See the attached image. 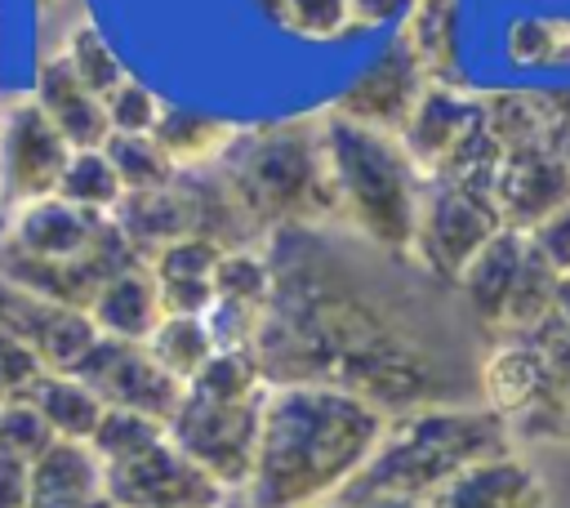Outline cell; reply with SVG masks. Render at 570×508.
I'll list each match as a JSON object with an SVG mask.
<instances>
[{
    "mask_svg": "<svg viewBox=\"0 0 570 508\" xmlns=\"http://www.w3.org/2000/svg\"><path fill=\"white\" fill-rule=\"evenodd\" d=\"M272 299L254 356L272 388L330 383L387 419L481 397V361H463L450 325L405 285L361 267L321 227L267 236Z\"/></svg>",
    "mask_w": 570,
    "mask_h": 508,
    "instance_id": "1",
    "label": "cell"
},
{
    "mask_svg": "<svg viewBox=\"0 0 570 508\" xmlns=\"http://www.w3.org/2000/svg\"><path fill=\"white\" fill-rule=\"evenodd\" d=\"M387 414L330 383L267 388L249 508H330L370 463Z\"/></svg>",
    "mask_w": 570,
    "mask_h": 508,
    "instance_id": "2",
    "label": "cell"
},
{
    "mask_svg": "<svg viewBox=\"0 0 570 508\" xmlns=\"http://www.w3.org/2000/svg\"><path fill=\"white\" fill-rule=\"evenodd\" d=\"M517 437L503 414H494L481 401L468 406H428L414 414H401L387 423L379 450L356 472V481L338 499L361 495H405V499H436L459 472L512 455ZM334 499V504H338Z\"/></svg>",
    "mask_w": 570,
    "mask_h": 508,
    "instance_id": "3",
    "label": "cell"
},
{
    "mask_svg": "<svg viewBox=\"0 0 570 508\" xmlns=\"http://www.w3.org/2000/svg\"><path fill=\"white\" fill-rule=\"evenodd\" d=\"M263 236L285 227L338 223V192L325 152L321 120H285L263 129H240L227 156L214 165Z\"/></svg>",
    "mask_w": 570,
    "mask_h": 508,
    "instance_id": "4",
    "label": "cell"
},
{
    "mask_svg": "<svg viewBox=\"0 0 570 508\" xmlns=\"http://www.w3.org/2000/svg\"><path fill=\"white\" fill-rule=\"evenodd\" d=\"M325 152L338 192V223L370 250L410 258L428 174L414 165L405 143L396 134L325 116Z\"/></svg>",
    "mask_w": 570,
    "mask_h": 508,
    "instance_id": "5",
    "label": "cell"
},
{
    "mask_svg": "<svg viewBox=\"0 0 570 508\" xmlns=\"http://www.w3.org/2000/svg\"><path fill=\"white\" fill-rule=\"evenodd\" d=\"M263 397H205L183 392L178 414L169 419V441L200 463L227 495H245L258 459V432H263Z\"/></svg>",
    "mask_w": 570,
    "mask_h": 508,
    "instance_id": "6",
    "label": "cell"
},
{
    "mask_svg": "<svg viewBox=\"0 0 570 508\" xmlns=\"http://www.w3.org/2000/svg\"><path fill=\"white\" fill-rule=\"evenodd\" d=\"M503 232V218L494 209V196H481L472 187H459L450 178H428L423 183V205H419V227H414V250L410 263L445 285L459 290L463 272L472 258Z\"/></svg>",
    "mask_w": 570,
    "mask_h": 508,
    "instance_id": "7",
    "label": "cell"
},
{
    "mask_svg": "<svg viewBox=\"0 0 570 508\" xmlns=\"http://www.w3.org/2000/svg\"><path fill=\"white\" fill-rule=\"evenodd\" d=\"M76 147L58 134V125L40 111L36 98H18L0 116V192L13 209L58 196V183L71 165Z\"/></svg>",
    "mask_w": 570,
    "mask_h": 508,
    "instance_id": "8",
    "label": "cell"
},
{
    "mask_svg": "<svg viewBox=\"0 0 570 508\" xmlns=\"http://www.w3.org/2000/svg\"><path fill=\"white\" fill-rule=\"evenodd\" d=\"M71 374L80 383H89L107 410H134V414H147L160 423H169L178 414L183 392H187L147 352V343H125V339H107V334H98V343Z\"/></svg>",
    "mask_w": 570,
    "mask_h": 508,
    "instance_id": "9",
    "label": "cell"
},
{
    "mask_svg": "<svg viewBox=\"0 0 570 508\" xmlns=\"http://www.w3.org/2000/svg\"><path fill=\"white\" fill-rule=\"evenodd\" d=\"M428 85H432L428 71L410 53V45L396 36L347 80V89L334 98L330 116L401 138V129L410 125V116H414L419 98L428 94Z\"/></svg>",
    "mask_w": 570,
    "mask_h": 508,
    "instance_id": "10",
    "label": "cell"
},
{
    "mask_svg": "<svg viewBox=\"0 0 570 508\" xmlns=\"http://www.w3.org/2000/svg\"><path fill=\"white\" fill-rule=\"evenodd\" d=\"M107 495L116 508H218L227 499V490L169 437L147 455L107 468Z\"/></svg>",
    "mask_w": 570,
    "mask_h": 508,
    "instance_id": "11",
    "label": "cell"
},
{
    "mask_svg": "<svg viewBox=\"0 0 570 508\" xmlns=\"http://www.w3.org/2000/svg\"><path fill=\"white\" fill-rule=\"evenodd\" d=\"M0 330L18 334L27 348H36L45 370H62V374H71L98 343V325L89 312L49 303L4 276H0Z\"/></svg>",
    "mask_w": 570,
    "mask_h": 508,
    "instance_id": "12",
    "label": "cell"
},
{
    "mask_svg": "<svg viewBox=\"0 0 570 508\" xmlns=\"http://www.w3.org/2000/svg\"><path fill=\"white\" fill-rule=\"evenodd\" d=\"M570 205V165L552 143L517 147L503 156L499 183H494V209L508 232H534L552 214Z\"/></svg>",
    "mask_w": 570,
    "mask_h": 508,
    "instance_id": "13",
    "label": "cell"
},
{
    "mask_svg": "<svg viewBox=\"0 0 570 508\" xmlns=\"http://www.w3.org/2000/svg\"><path fill=\"white\" fill-rule=\"evenodd\" d=\"M525 258H530V236L503 227V232L472 258V267H468L463 281H459L463 312H468V321L476 325V334H481L485 343L499 339L503 325H508V307H512V299H517Z\"/></svg>",
    "mask_w": 570,
    "mask_h": 508,
    "instance_id": "14",
    "label": "cell"
},
{
    "mask_svg": "<svg viewBox=\"0 0 570 508\" xmlns=\"http://www.w3.org/2000/svg\"><path fill=\"white\" fill-rule=\"evenodd\" d=\"M476 125H481V94L463 85H428L410 125L401 129V143L423 174H436Z\"/></svg>",
    "mask_w": 570,
    "mask_h": 508,
    "instance_id": "15",
    "label": "cell"
},
{
    "mask_svg": "<svg viewBox=\"0 0 570 508\" xmlns=\"http://www.w3.org/2000/svg\"><path fill=\"white\" fill-rule=\"evenodd\" d=\"M31 98L40 102V111L58 125V134L76 147V152H98L111 138V120H107V102L71 71V62L62 53L45 58L36 71V89Z\"/></svg>",
    "mask_w": 570,
    "mask_h": 508,
    "instance_id": "16",
    "label": "cell"
},
{
    "mask_svg": "<svg viewBox=\"0 0 570 508\" xmlns=\"http://www.w3.org/2000/svg\"><path fill=\"white\" fill-rule=\"evenodd\" d=\"M107 218L111 214H89L62 196H45L13 209V227L4 241L36 258H85Z\"/></svg>",
    "mask_w": 570,
    "mask_h": 508,
    "instance_id": "17",
    "label": "cell"
},
{
    "mask_svg": "<svg viewBox=\"0 0 570 508\" xmlns=\"http://www.w3.org/2000/svg\"><path fill=\"white\" fill-rule=\"evenodd\" d=\"M432 508H548V486L512 450V455H494V459L459 472L432 499Z\"/></svg>",
    "mask_w": 570,
    "mask_h": 508,
    "instance_id": "18",
    "label": "cell"
},
{
    "mask_svg": "<svg viewBox=\"0 0 570 508\" xmlns=\"http://www.w3.org/2000/svg\"><path fill=\"white\" fill-rule=\"evenodd\" d=\"M543 379H548V356L530 334H512V339L485 343V356H481V406H490L508 423L534 406V397L543 392Z\"/></svg>",
    "mask_w": 570,
    "mask_h": 508,
    "instance_id": "19",
    "label": "cell"
},
{
    "mask_svg": "<svg viewBox=\"0 0 570 508\" xmlns=\"http://www.w3.org/2000/svg\"><path fill=\"white\" fill-rule=\"evenodd\" d=\"M530 339L548 356V379H543V392L534 397V406L512 419V437L570 446V325L548 316L539 330H530Z\"/></svg>",
    "mask_w": 570,
    "mask_h": 508,
    "instance_id": "20",
    "label": "cell"
},
{
    "mask_svg": "<svg viewBox=\"0 0 570 508\" xmlns=\"http://www.w3.org/2000/svg\"><path fill=\"white\" fill-rule=\"evenodd\" d=\"M0 276L49 299V303H62V307H76V312H89L98 290L107 285V272L85 254V258H36V254H22L18 245H0Z\"/></svg>",
    "mask_w": 570,
    "mask_h": 508,
    "instance_id": "21",
    "label": "cell"
},
{
    "mask_svg": "<svg viewBox=\"0 0 570 508\" xmlns=\"http://www.w3.org/2000/svg\"><path fill=\"white\" fill-rule=\"evenodd\" d=\"M98 334L107 339H125V343H147L160 321H165V303H160V285H156V272L142 263V267H129L120 276H111L94 307H89Z\"/></svg>",
    "mask_w": 570,
    "mask_h": 508,
    "instance_id": "22",
    "label": "cell"
},
{
    "mask_svg": "<svg viewBox=\"0 0 570 508\" xmlns=\"http://www.w3.org/2000/svg\"><path fill=\"white\" fill-rule=\"evenodd\" d=\"M116 227L134 241V250L151 263L165 245L183 241V236H196V214H191V201L183 192V183L165 187V192H134L116 205Z\"/></svg>",
    "mask_w": 570,
    "mask_h": 508,
    "instance_id": "23",
    "label": "cell"
},
{
    "mask_svg": "<svg viewBox=\"0 0 570 508\" xmlns=\"http://www.w3.org/2000/svg\"><path fill=\"white\" fill-rule=\"evenodd\" d=\"M107 495V468L89 441H53L31 463V504H80Z\"/></svg>",
    "mask_w": 570,
    "mask_h": 508,
    "instance_id": "24",
    "label": "cell"
},
{
    "mask_svg": "<svg viewBox=\"0 0 570 508\" xmlns=\"http://www.w3.org/2000/svg\"><path fill=\"white\" fill-rule=\"evenodd\" d=\"M22 401H31L45 414V423L53 428L58 441H94V432H98V423L107 414L102 397L89 383H80L76 374H62V370H45L27 388Z\"/></svg>",
    "mask_w": 570,
    "mask_h": 508,
    "instance_id": "25",
    "label": "cell"
},
{
    "mask_svg": "<svg viewBox=\"0 0 570 508\" xmlns=\"http://www.w3.org/2000/svg\"><path fill=\"white\" fill-rule=\"evenodd\" d=\"M401 40L419 58L432 85H463L459 80V0H419L401 27Z\"/></svg>",
    "mask_w": 570,
    "mask_h": 508,
    "instance_id": "26",
    "label": "cell"
},
{
    "mask_svg": "<svg viewBox=\"0 0 570 508\" xmlns=\"http://www.w3.org/2000/svg\"><path fill=\"white\" fill-rule=\"evenodd\" d=\"M236 125L218 120V116H205V111H187V107H165L160 111V125H156V143L160 152L183 169H214L227 147L236 143Z\"/></svg>",
    "mask_w": 570,
    "mask_h": 508,
    "instance_id": "27",
    "label": "cell"
},
{
    "mask_svg": "<svg viewBox=\"0 0 570 508\" xmlns=\"http://www.w3.org/2000/svg\"><path fill=\"white\" fill-rule=\"evenodd\" d=\"M147 352L187 388V383L214 361L218 343H214L205 316H165L160 330L147 339Z\"/></svg>",
    "mask_w": 570,
    "mask_h": 508,
    "instance_id": "28",
    "label": "cell"
},
{
    "mask_svg": "<svg viewBox=\"0 0 570 508\" xmlns=\"http://www.w3.org/2000/svg\"><path fill=\"white\" fill-rule=\"evenodd\" d=\"M102 152H107L125 196H134V192H165V187L178 183V165L160 152V143L151 134H111Z\"/></svg>",
    "mask_w": 570,
    "mask_h": 508,
    "instance_id": "29",
    "label": "cell"
},
{
    "mask_svg": "<svg viewBox=\"0 0 570 508\" xmlns=\"http://www.w3.org/2000/svg\"><path fill=\"white\" fill-rule=\"evenodd\" d=\"M58 196L89 209V214H116V205L125 201V187H120L107 152L98 147V152H76L71 156V165L58 183Z\"/></svg>",
    "mask_w": 570,
    "mask_h": 508,
    "instance_id": "30",
    "label": "cell"
},
{
    "mask_svg": "<svg viewBox=\"0 0 570 508\" xmlns=\"http://www.w3.org/2000/svg\"><path fill=\"white\" fill-rule=\"evenodd\" d=\"M503 58L512 67H552L570 58V22L521 13L503 27Z\"/></svg>",
    "mask_w": 570,
    "mask_h": 508,
    "instance_id": "31",
    "label": "cell"
},
{
    "mask_svg": "<svg viewBox=\"0 0 570 508\" xmlns=\"http://www.w3.org/2000/svg\"><path fill=\"white\" fill-rule=\"evenodd\" d=\"M165 437H169V423H160V419L134 414V410H107L89 446H94V455L102 459V468H116V463H129V459L147 455V450L160 446Z\"/></svg>",
    "mask_w": 570,
    "mask_h": 508,
    "instance_id": "32",
    "label": "cell"
},
{
    "mask_svg": "<svg viewBox=\"0 0 570 508\" xmlns=\"http://www.w3.org/2000/svg\"><path fill=\"white\" fill-rule=\"evenodd\" d=\"M214 299L223 303H240V307H263L272 299V263L267 250H232L223 254L218 272H214Z\"/></svg>",
    "mask_w": 570,
    "mask_h": 508,
    "instance_id": "33",
    "label": "cell"
},
{
    "mask_svg": "<svg viewBox=\"0 0 570 508\" xmlns=\"http://www.w3.org/2000/svg\"><path fill=\"white\" fill-rule=\"evenodd\" d=\"M62 58L71 62V71L107 102V94H116L125 80H129V71H125V62L116 58V49L107 45V36L98 31V27H76L71 31V40H67V49H62Z\"/></svg>",
    "mask_w": 570,
    "mask_h": 508,
    "instance_id": "34",
    "label": "cell"
},
{
    "mask_svg": "<svg viewBox=\"0 0 570 508\" xmlns=\"http://www.w3.org/2000/svg\"><path fill=\"white\" fill-rule=\"evenodd\" d=\"M53 428L31 401H4L0 406V455H13L22 463H36L53 446Z\"/></svg>",
    "mask_w": 570,
    "mask_h": 508,
    "instance_id": "35",
    "label": "cell"
},
{
    "mask_svg": "<svg viewBox=\"0 0 570 508\" xmlns=\"http://www.w3.org/2000/svg\"><path fill=\"white\" fill-rule=\"evenodd\" d=\"M223 254L227 250L205 241V236H183V241L165 245L147 267L156 272V281H214Z\"/></svg>",
    "mask_w": 570,
    "mask_h": 508,
    "instance_id": "36",
    "label": "cell"
},
{
    "mask_svg": "<svg viewBox=\"0 0 570 508\" xmlns=\"http://www.w3.org/2000/svg\"><path fill=\"white\" fill-rule=\"evenodd\" d=\"M285 31L303 40H343L356 27L347 0H285Z\"/></svg>",
    "mask_w": 570,
    "mask_h": 508,
    "instance_id": "37",
    "label": "cell"
},
{
    "mask_svg": "<svg viewBox=\"0 0 570 508\" xmlns=\"http://www.w3.org/2000/svg\"><path fill=\"white\" fill-rule=\"evenodd\" d=\"M160 111H165V102H160L142 80H134V76H129L116 94H107L111 134H156Z\"/></svg>",
    "mask_w": 570,
    "mask_h": 508,
    "instance_id": "38",
    "label": "cell"
},
{
    "mask_svg": "<svg viewBox=\"0 0 570 508\" xmlns=\"http://www.w3.org/2000/svg\"><path fill=\"white\" fill-rule=\"evenodd\" d=\"M40 374H45V361L36 356V348H27L18 334L0 330V406L22 401Z\"/></svg>",
    "mask_w": 570,
    "mask_h": 508,
    "instance_id": "39",
    "label": "cell"
},
{
    "mask_svg": "<svg viewBox=\"0 0 570 508\" xmlns=\"http://www.w3.org/2000/svg\"><path fill=\"white\" fill-rule=\"evenodd\" d=\"M530 245L543 254V263L557 272V276H570V205L561 214H552L548 223H539L530 232Z\"/></svg>",
    "mask_w": 570,
    "mask_h": 508,
    "instance_id": "40",
    "label": "cell"
},
{
    "mask_svg": "<svg viewBox=\"0 0 570 508\" xmlns=\"http://www.w3.org/2000/svg\"><path fill=\"white\" fill-rule=\"evenodd\" d=\"M419 0H347L352 9V27L356 31H374V27H405V18L414 13Z\"/></svg>",
    "mask_w": 570,
    "mask_h": 508,
    "instance_id": "41",
    "label": "cell"
},
{
    "mask_svg": "<svg viewBox=\"0 0 570 508\" xmlns=\"http://www.w3.org/2000/svg\"><path fill=\"white\" fill-rule=\"evenodd\" d=\"M0 508H31V463L0 455Z\"/></svg>",
    "mask_w": 570,
    "mask_h": 508,
    "instance_id": "42",
    "label": "cell"
},
{
    "mask_svg": "<svg viewBox=\"0 0 570 508\" xmlns=\"http://www.w3.org/2000/svg\"><path fill=\"white\" fill-rule=\"evenodd\" d=\"M330 508H432L428 499H405V495H361V499H338Z\"/></svg>",
    "mask_w": 570,
    "mask_h": 508,
    "instance_id": "43",
    "label": "cell"
},
{
    "mask_svg": "<svg viewBox=\"0 0 570 508\" xmlns=\"http://www.w3.org/2000/svg\"><path fill=\"white\" fill-rule=\"evenodd\" d=\"M258 9V18H267L272 27H285V0H249Z\"/></svg>",
    "mask_w": 570,
    "mask_h": 508,
    "instance_id": "44",
    "label": "cell"
},
{
    "mask_svg": "<svg viewBox=\"0 0 570 508\" xmlns=\"http://www.w3.org/2000/svg\"><path fill=\"white\" fill-rule=\"evenodd\" d=\"M552 316L570 325V276H561V281H557V303H552Z\"/></svg>",
    "mask_w": 570,
    "mask_h": 508,
    "instance_id": "45",
    "label": "cell"
},
{
    "mask_svg": "<svg viewBox=\"0 0 570 508\" xmlns=\"http://www.w3.org/2000/svg\"><path fill=\"white\" fill-rule=\"evenodd\" d=\"M31 508H116V504L111 495H102V499H80V504H31Z\"/></svg>",
    "mask_w": 570,
    "mask_h": 508,
    "instance_id": "46",
    "label": "cell"
},
{
    "mask_svg": "<svg viewBox=\"0 0 570 508\" xmlns=\"http://www.w3.org/2000/svg\"><path fill=\"white\" fill-rule=\"evenodd\" d=\"M552 147H557V152H561V160L570 165V120L561 125V134H557V143H552Z\"/></svg>",
    "mask_w": 570,
    "mask_h": 508,
    "instance_id": "47",
    "label": "cell"
},
{
    "mask_svg": "<svg viewBox=\"0 0 570 508\" xmlns=\"http://www.w3.org/2000/svg\"><path fill=\"white\" fill-rule=\"evenodd\" d=\"M218 508H249V499H245V495H227Z\"/></svg>",
    "mask_w": 570,
    "mask_h": 508,
    "instance_id": "48",
    "label": "cell"
},
{
    "mask_svg": "<svg viewBox=\"0 0 570 508\" xmlns=\"http://www.w3.org/2000/svg\"><path fill=\"white\" fill-rule=\"evenodd\" d=\"M36 4H40V9H49V4H58V0H36Z\"/></svg>",
    "mask_w": 570,
    "mask_h": 508,
    "instance_id": "49",
    "label": "cell"
},
{
    "mask_svg": "<svg viewBox=\"0 0 570 508\" xmlns=\"http://www.w3.org/2000/svg\"><path fill=\"white\" fill-rule=\"evenodd\" d=\"M0 116H4V111H0Z\"/></svg>",
    "mask_w": 570,
    "mask_h": 508,
    "instance_id": "50",
    "label": "cell"
}]
</instances>
